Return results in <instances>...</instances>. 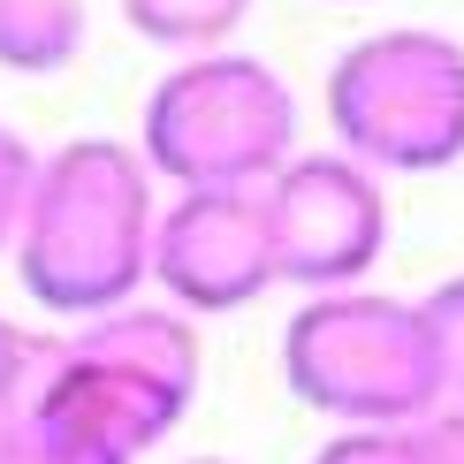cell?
Here are the masks:
<instances>
[{
  "mask_svg": "<svg viewBox=\"0 0 464 464\" xmlns=\"http://www.w3.org/2000/svg\"><path fill=\"white\" fill-rule=\"evenodd\" d=\"M168 304L190 313H244L275 289V244H266L259 190H176L152 221V275Z\"/></svg>",
  "mask_w": 464,
  "mask_h": 464,
  "instance_id": "6",
  "label": "cell"
},
{
  "mask_svg": "<svg viewBox=\"0 0 464 464\" xmlns=\"http://www.w3.org/2000/svg\"><path fill=\"white\" fill-rule=\"evenodd\" d=\"M427 313V335H434V358H441V396L464 389V275H450L434 297H419Z\"/></svg>",
  "mask_w": 464,
  "mask_h": 464,
  "instance_id": "9",
  "label": "cell"
},
{
  "mask_svg": "<svg viewBox=\"0 0 464 464\" xmlns=\"http://www.w3.org/2000/svg\"><path fill=\"white\" fill-rule=\"evenodd\" d=\"M282 381L343 427H419L450 403L427 313L381 289L304 297L282 327Z\"/></svg>",
  "mask_w": 464,
  "mask_h": 464,
  "instance_id": "2",
  "label": "cell"
},
{
  "mask_svg": "<svg viewBox=\"0 0 464 464\" xmlns=\"http://www.w3.org/2000/svg\"><path fill=\"white\" fill-rule=\"evenodd\" d=\"M244 15H251V0H122V24L176 53H221Z\"/></svg>",
  "mask_w": 464,
  "mask_h": 464,
  "instance_id": "8",
  "label": "cell"
},
{
  "mask_svg": "<svg viewBox=\"0 0 464 464\" xmlns=\"http://www.w3.org/2000/svg\"><path fill=\"white\" fill-rule=\"evenodd\" d=\"M152 221H160V198H152V168L138 160V145L69 138L38 152L24 228L8 244L24 297L69 320L138 304L152 275Z\"/></svg>",
  "mask_w": 464,
  "mask_h": 464,
  "instance_id": "1",
  "label": "cell"
},
{
  "mask_svg": "<svg viewBox=\"0 0 464 464\" xmlns=\"http://www.w3.org/2000/svg\"><path fill=\"white\" fill-rule=\"evenodd\" d=\"M419 441V464H464V403H441V411H427L411 427Z\"/></svg>",
  "mask_w": 464,
  "mask_h": 464,
  "instance_id": "12",
  "label": "cell"
},
{
  "mask_svg": "<svg viewBox=\"0 0 464 464\" xmlns=\"http://www.w3.org/2000/svg\"><path fill=\"white\" fill-rule=\"evenodd\" d=\"M31 183H38V152H31V138L0 122V251H8V244H15V228H24Z\"/></svg>",
  "mask_w": 464,
  "mask_h": 464,
  "instance_id": "10",
  "label": "cell"
},
{
  "mask_svg": "<svg viewBox=\"0 0 464 464\" xmlns=\"http://www.w3.org/2000/svg\"><path fill=\"white\" fill-rule=\"evenodd\" d=\"M297 152V100L259 53H183L145 92L138 160L176 190H259Z\"/></svg>",
  "mask_w": 464,
  "mask_h": 464,
  "instance_id": "3",
  "label": "cell"
},
{
  "mask_svg": "<svg viewBox=\"0 0 464 464\" xmlns=\"http://www.w3.org/2000/svg\"><path fill=\"white\" fill-rule=\"evenodd\" d=\"M190 464H228V457H190Z\"/></svg>",
  "mask_w": 464,
  "mask_h": 464,
  "instance_id": "14",
  "label": "cell"
},
{
  "mask_svg": "<svg viewBox=\"0 0 464 464\" xmlns=\"http://www.w3.org/2000/svg\"><path fill=\"white\" fill-rule=\"evenodd\" d=\"M327 122L373 176H434L464 160V46L427 24L343 46L327 69Z\"/></svg>",
  "mask_w": 464,
  "mask_h": 464,
  "instance_id": "4",
  "label": "cell"
},
{
  "mask_svg": "<svg viewBox=\"0 0 464 464\" xmlns=\"http://www.w3.org/2000/svg\"><path fill=\"white\" fill-rule=\"evenodd\" d=\"M259 206H266V244H275V282H297L313 297L358 289L389 251L381 176L358 168L351 152H289L259 183Z\"/></svg>",
  "mask_w": 464,
  "mask_h": 464,
  "instance_id": "5",
  "label": "cell"
},
{
  "mask_svg": "<svg viewBox=\"0 0 464 464\" xmlns=\"http://www.w3.org/2000/svg\"><path fill=\"white\" fill-rule=\"evenodd\" d=\"M313 464H419V441H411V427H351Z\"/></svg>",
  "mask_w": 464,
  "mask_h": 464,
  "instance_id": "11",
  "label": "cell"
},
{
  "mask_svg": "<svg viewBox=\"0 0 464 464\" xmlns=\"http://www.w3.org/2000/svg\"><path fill=\"white\" fill-rule=\"evenodd\" d=\"M92 38L84 0H0V69L8 76H62Z\"/></svg>",
  "mask_w": 464,
  "mask_h": 464,
  "instance_id": "7",
  "label": "cell"
},
{
  "mask_svg": "<svg viewBox=\"0 0 464 464\" xmlns=\"http://www.w3.org/2000/svg\"><path fill=\"white\" fill-rule=\"evenodd\" d=\"M24 351H31V335L15 320H0V403H8V389H15V365H24Z\"/></svg>",
  "mask_w": 464,
  "mask_h": 464,
  "instance_id": "13",
  "label": "cell"
}]
</instances>
